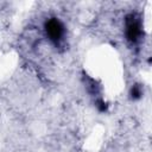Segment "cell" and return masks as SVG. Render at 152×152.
<instances>
[{
	"label": "cell",
	"instance_id": "cell-1",
	"mask_svg": "<svg viewBox=\"0 0 152 152\" xmlns=\"http://www.w3.org/2000/svg\"><path fill=\"white\" fill-rule=\"evenodd\" d=\"M45 32L52 42L57 43L62 39V37L64 34V27L58 19L51 18V19L46 20V23H45Z\"/></svg>",
	"mask_w": 152,
	"mask_h": 152
},
{
	"label": "cell",
	"instance_id": "cell-2",
	"mask_svg": "<svg viewBox=\"0 0 152 152\" xmlns=\"http://www.w3.org/2000/svg\"><path fill=\"white\" fill-rule=\"evenodd\" d=\"M141 34V26L139 19L131 14L126 19V36L131 42H137Z\"/></svg>",
	"mask_w": 152,
	"mask_h": 152
},
{
	"label": "cell",
	"instance_id": "cell-3",
	"mask_svg": "<svg viewBox=\"0 0 152 152\" xmlns=\"http://www.w3.org/2000/svg\"><path fill=\"white\" fill-rule=\"evenodd\" d=\"M140 95H141L140 87L139 86H133V88H132V97L133 99H138V97H140Z\"/></svg>",
	"mask_w": 152,
	"mask_h": 152
}]
</instances>
